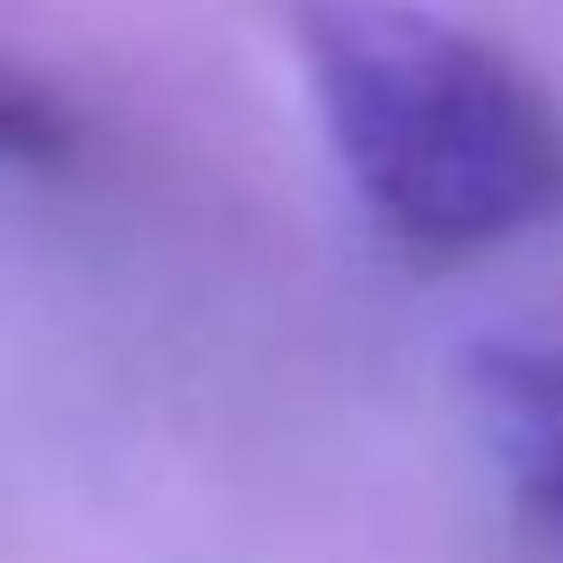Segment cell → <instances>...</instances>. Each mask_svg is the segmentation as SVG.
Here are the masks:
<instances>
[{"label":"cell","mask_w":563,"mask_h":563,"mask_svg":"<svg viewBox=\"0 0 563 563\" xmlns=\"http://www.w3.org/2000/svg\"><path fill=\"white\" fill-rule=\"evenodd\" d=\"M317 123L387 246L457 264L563 211V114L484 35L413 0L290 9Z\"/></svg>","instance_id":"6da1fadb"},{"label":"cell","mask_w":563,"mask_h":563,"mask_svg":"<svg viewBox=\"0 0 563 563\" xmlns=\"http://www.w3.org/2000/svg\"><path fill=\"white\" fill-rule=\"evenodd\" d=\"M70 150H79L70 106L44 79H26L18 62H0V167H62Z\"/></svg>","instance_id":"3957f363"},{"label":"cell","mask_w":563,"mask_h":563,"mask_svg":"<svg viewBox=\"0 0 563 563\" xmlns=\"http://www.w3.org/2000/svg\"><path fill=\"white\" fill-rule=\"evenodd\" d=\"M475 422L528 528L563 537V352L484 343L475 352Z\"/></svg>","instance_id":"7a4b0ae2"}]
</instances>
